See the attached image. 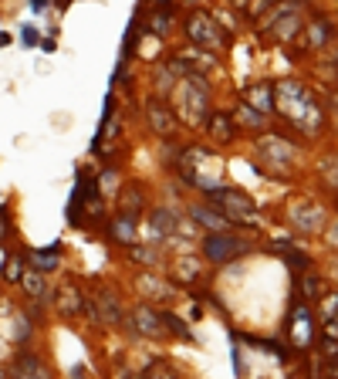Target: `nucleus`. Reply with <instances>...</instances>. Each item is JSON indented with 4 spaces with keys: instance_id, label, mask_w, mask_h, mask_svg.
Returning a JSON list of instances; mask_svg holds the SVG:
<instances>
[{
    "instance_id": "f257e3e1",
    "label": "nucleus",
    "mask_w": 338,
    "mask_h": 379,
    "mask_svg": "<svg viewBox=\"0 0 338 379\" xmlns=\"http://www.w3.org/2000/svg\"><path fill=\"white\" fill-rule=\"evenodd\" d=\"M274 112L284 115L288 122H295L301 133H318L321 122H325V112L315 105V98L295 81L274 85Z\"/></svg>"
},
{
    "instance_id": "f03ea898",
    "label": "nucleus",
    "mask_w": 338,
    "mask_h": 379,
    "mask_svg": "<svg viewBox=\"0 0 338 379\" xmlns=\"http://www.w3.org/2000/svg\"><path fill=\"white\" fill-rule=\"evenodd\" d=\"M176 112L189 126H200L207 119L210 112L207 75H183V81L176 85Z\"/></svg>"
},
{
    "instance_id": "7ed1b4c3",
    "label": "nucleus",
    "mask_w": 338,
    "mask_h": 379,
    "mask_svg": "<svg viewBox=\"0 0 338 379\" xmlns=\"http://www.w3.org/2000/svg\"><path fill=\"white\" fill-rule=\"evenodd\" d=\"M220 170H224L220 159L207 149H183V156H180V173H183V180L193 183V187H200V190L217 187Z\"/></svg>"
},
{
    "instance_id": "20e7f679",
    "label": "nucleus",
    "mask_w": 338,
    "mask_h": 379,
    "mask_svg": "<svg viewBox=\"0 0 338 379\" xmlns=\"http://www.w3.org/2000/svg\"><path fill=\"white\" fill-rule=\"evenodd\" d=\"M210 200L213 204H220V210L227 213V220L230 224H247V227H257L261 224V213H257V207L247 200L244 193H237V190H207Z\"/></svg>"
},
{
    "instance_id": "39448f33",
    "label": "nucleus",
    "mask_w": 338,
    "mask_h": 379,
    "mask_svg": "<svg viewBox=\"0 0 338 379\" xmlns=\"http://www.w3.org/2000/svg\"><path fill=\"white\" fill-rule=\"evenodd\" d=\"M244 251H247L244 241L234 237V234H227V230H210L207 241H203V254H207L213 265H227L230 258H237Z\"/></svg>"
},
{
    "instance_id": "423d86ee",
    "label": "nucleus",
    "mask_w": 338,
    "mask_h": 379,
    "mask_svg": "<svg viewBox=\"0 0 338 379\" xmlns=\"http://www.w3.org/2000/svg\"><path fill=\"white\" fill-rule=\"evenodd\" d=\"M187 34H189V41L196 44V48H213L217 41L220 44H227V34L217 27V20L210 18V14H203V11H193L187 18Z\"/></svg>"
},
{
    "instance_id": "0eeeda50",
    "label": "nucleus",
    "mask_w": 338,
    "mask_h": 379,
    "mask_svg": "<svg viewBox=\"0 0 338 379\" xmlns=\"http://www.w3.org/2000/svg\"><path fill=\"white\" fill-rule=\"evenodd\" d=\"M146 119H149V129L156 135H173L176 133V122H173V115H169V109L159 102V98H149L146 102Z\"/></svg>"
},
{
    "instance_id": "6e6552de",
    "label": "nucleus",
    "mask_w": 338,
    "mask_h": 379,
    "mask_svg": "<svg viewBox=\"0 0 338 379\" xmlns=\"http://www.w3.org/2000/svg\"><path fill=\"white\" fill-rule=\"evenodd\" d=\"M132 322H135V328L142 332V335H149V339H159L166 328H163V315H156L149 305H139L135 308V315H132Z\"/></svg>"
},
{
    "instance_id": "1a4fd4ad",
    "label": "nucleus",
    "mask_w": 338,
    "mask_h": 379,
    "mask_svg": "<svg viewBox=\"0 0 338 379\" xmlns=\"http://www.w3.org/2000/svg\"><path fill=\"white\" fill-rule=\"evenodd\" d=\"M189 217H193L196 224H203L207 230H227L230 227V220H227L224 210H210L207 204H193V207H189Z\"/></svg>"
},
{
    "instance_id": "9d476101",
    "label": "nucleus",
    "mask_w": 338,
    "mask_h": 379,
    "mask_svg": "<svg viewBox=\"0 0 338 379\" xmlns=\"http://www.w3.org/2000/svg\"><path fill=\"white\" fill-rule=\"evenodd\" d=\"M244 102L250 105V109H257L261 115H271V112H274V88H271L267 81H261V85L247 88V92H244Z\"/></svg>"
},
{
    "instance_id": "9b49d317",
    "label": "nucleus",
    "mask_w": 338,
    "mask_h": 379,
    "mask_svg": "<svg viewBox=\"0 0 338 379\" xmlns=\"http://www.w3.org/2000/svg\"><path fill=\"white\" fill-rule=\"evenodd\" d=\"M291 339L298 342V345H308L311 342V315H308L304 305H298L291 312Z\"/></svg>"
},
{
    "instance_id": "f8f14e48",
    "label": "nucleus",
    "mask_w": 338,
    "mask_h": 379,
    "mask_svg": "<svg viewBox=\"0 0 338 379\" xmlns=\"http://www.w3.org/2000/svg\"><path fill=\"white\" fill-rule=\"evenodd\" d=\"M58 308L68 315V319H75V315H81V308H85V298L78 295L75 284H65L61 291H58Z\"/></svg>"
},
{
    "instance_id": "ddd939ff",
    "label": "nucleus",
    "mask_w": 338,
    "mask_h": 379,
    "mask_svg": "<svg viewBox=\"0 0 338 379\" xmlns=\"http://www.w3.org/2000/svg\"><path fill=\"white\" fill-rule=\"evenodd\" d=\"M115 241H122V244H135V217L132 213H119L112 224H109Z\"/></svg>"
},
{
    "instance_id": "4468645a",
    "label": "nucleus",
    "mask_w": 338,
    "mask_h": 379,
    "mask_svg": "<svg viewBox=\"0 0 338 379\" xmlns=\"http://www.w3.org/2000/svg\"><path fill=\"white\" fill-rule=\"evenodd\" d=\"M207 129H210V135H213V139H220V142H230V139H234V126H230L227 112H210Z\"/></svg>"
},
{
    "instance_id": "2eb2a0df",
    "label": "nucleus",
    "mask_w": 338,
    "mask_h": 379,
    "mask_svg": "<svg viewBox=\"0 0 338 379\" xmlns=\"http://www.w3.org/2000/svg\"><path fill=\"white\" fill-rule=\"evenodd\" d=\"M149 230L156 234V237H159V234L169 237V234H176V217H173L169 210H152L149 213Z\"/></svg>"
},
{
    "instance_id": "dca6fc26",
    "label": "nucleus",
    "mask_w": 338,
    "mask_h": 379,
    "mask_svg": "<svg viewBox=\"0 0 338 379\" xmlns=\"http://www.w3.org/2000/svg\"><path fill=\"white\" fill-rule=\"evenodd\" d=\"M95 305H98V322H109V325L119 322V302H115V295H109V291H98Z\"/></svg>"
},
{
    "instance_id": "f3484780",
    "label": "nucleus",
    "mask_w": 338,
    "mask_h": 379,
    "mask_svg": "<svg viewBox=\"0 0 338 379\" xmlns=\"http://www.w3.org/2000/svg\"><path fill=\"white\" fill-rule=\"evenodd\" d=\"M261 152H267L271 159H278L281 166H291V159H295V152L288 149V146H284V142H281V139H278V135H271V139H264V142H261Z\"/></svg>"
},
{
    "instance_id": "a211bd4d",
    "label": "nucleus",
    "mask_w": 338,
    "mask_h": 379,
    "mask_svg": "<svg viewBox=\"0 0 338 379\" xmlns=\"http://www.w3.org/2000/svg\"><path fill=\"white\" fill-rule=\"evenodd\" d=\"M14 376H48V369H44V366H41L31 352H20L18 366H14Z\"/></svg>"
},
{
    "instance_id": "6ab92c4d",
    "label": "nucleus",
    "mask_w": 338,
    "mask_h": 379,
    "mask_svg": "<svg viewBox=\"0 0 338 379\" xmlns=\"http://www.w3.org/2000/svg\"><path fill=\"white\" fill-rule=\"evenodd\" d=\"M58 247H61V244H51L48 251H34V254H31V261L38 265L41 274H44V271H55V267H58Z\"/></svg>"
},
{
    "instance_id": "aec40b11",
    "label": "nucleus",
    "mask_w": 338,
    "mask_h": 379,
    "mask_svg": "<svg viewBox=\"0 0 338 379\" xmlns=\"http://www.w3.org/2000/svg\"><path fill=\"white\" fill-rule=\"evenodd\" d=\"M325 41H332V24H328V20H315V24L308 27V44H311V48H321Z\"/></svg>"
},
{
    "instance_id": "412c9836",
    "label": "nucleus",
    "mask_w": 338,
    "mask_h": 379,
    "mask_svg": "<svg viewBox=\"0 0 338 379\" xmlns=\"http://www.w3.org/2000/svg\"><path fill=\"white\" fill-rule=\"evenodd\" d=\"M142 207H146V193H142V190H135V187H129V190H126V197H122V213H132V217H135Z\"/></svg>"
},
{
    "instance_id": "4be33fe9",
    "label": "nucleus",
    "mask_w": 338,
    "mask_h": 379,
    "mask_svg": "<svg viewBox=\"0 0 338 379\" xmlns=\"http://www.w3.org/2000/svg\"><path fill=\"white\" fill-rule=\"evenodd\" d=\"M176 278H180V281H187V284L200 281V265H196V261H189V258H180V261H176Z\"/></svg>"
},
{
    "instance_id": "5701e85b",
    "label": "nucleus",
    "mask_w": 338,
    "mask_h": 379,
    "mask_svg": "<svg viewBox=\"0 0 338 379\" xmlns=\"http://www.w3.org/2000/svg\"><path fill=\"white\" fill-rule=\"evenodd\" d=\"M20 284H24V291H27L31 298H41V295H44V278H41V271L20 274Z\"/></svg>"
},
{
    "instance_id": "b1692460",
    "label": "nucleus",
    "mask_w": 338,
    "mask_h": 379,
    "mask_svg": "<svg viewBox=\"0 0 338 379\" xmlns=\"http://www.w3.org/2000/svg\"><path fill=\"white\" fill-rule=\"evenodd\" d=\"M264 119H267V115H261L257 109H250L247 102L241 105V112H237V122H244V126H250V129H261Z\"/></svg>"
},
{
    "instance_id": "393cba45",
    "label": "nucleus",
    "mask_w": 338,
    "mask_h": 379,
    "mask_svg": "<svg viewBox=\"0 0 338 379\" xmlns=\"http://www.w3.org/2000/svg\"><path fill=\"white\" fill-rule=\"evenodd\" d=\"M139 284H142V291H146V295H159V298H163V295H166V298L173 295V288H169L166 281H156L152 274H142V281H139Z\"/></svg>"
},
{
    "instance_id": "a878e982",
    "label": "nucleus",
    "mask_w": 338,
    "mask_h": 379,
    "mask_svg": "<svg viewBox=\"0 0 338 379\" xmlns=\"http://www.w3.org/2000/svg\"><path fill=\"white\" fill-rule=\"evenodd\" d=\"M295 217L301 220V230H318V224H315V220H318V210L315 207H304L301 213H295Z\"/></svg>"
},
{
    "instance_id": "bb28decb",
    "label": "nucleus",
    "mask_w": 338,
    "mask_h": 379,
    "mask_svg": "<svg viewBox=\"0 0 338 379\" xmlns=\"http://www.w3.org/2000/svg\"><path fill=\"white\" fill-rule=\"evenodd\" d=\"M20 274H24V261H20V258H11L7 267H4V278H7V281H20Z\"/></svg>"
},
{
    "instance_id": "cd10ccee",
    "label": "nucleus",
    "mask_w": 338,
    "mask_h": 379,
    "mask_svg": "<svg viewBox=\"0 0 338 379\" xmlns=\"http://www.w3.org/2000/svg\"><path fill=\"white\" fill-rule=\"evenodd\" d=\"M132 261H139V265H156L159 254H156V251H146V247H132Z\"/></svg>"
},
{
    "instance_id": "c85d7f7f",
    "label": "nucleus",
    "mask_w": 338,
    "mask_h": 379,
    "mask_svg": "<svg viewBox=\"0 0 338 379\" xmlns=\"http://www.w3.org/2000/svg\"><path fill=\"white\" fill-rule=\"evenodd\" d=\"M149 31H152V34H159V38H163V34H166V31H169V18H166V14H163V11H159V14H152V20H149Z\"/></svg>"
},
{
    "instance_id": "c756f323",
    "label": "nucleus",
    "mask_w": 338,
    "mask_h": 379,
    "mask_svg": "<svg viewBox=\"0 0 338 379\" xmlns=\"http://www.w3.org/2000/svg\"><path fill=\"white\" fill-rule=\"evenodd\" d=\"M318 291H321L318 278H315V274H304V295H311V298H315V295H318Z\"/></svg>"
},
{
    "instance_id": "7c9ffc66",
    "label": "nucleus",
    "mask_w": 338,
    "mask_h": 379,
    "mask_svg": "<svg viewBox=\"0 0 338 379\" xmlns=\"http://www.w3.org/2000/svg\"><path fill=\"white\" fill-rule=\"evenodd\" d=\"M271 4H274V0H254V4L247 7V14H250V18H257V14H261V11H267Z\"/></svg>"
},
{
    "instance_id": "2f4dec72",
    "label": "nucleus",
    "mask_w": 338,
    "mask_h": 379,
    "mask_svg": "<svg viewBox=\"0 0 338 379\" xmlns=\"http://www.w3.org/2000/svg\"><path fill=\"white\" fill-rule=\"evenodd\" d=\"M321 312H325V315H328V319H332V315H335V312H338V298H335V295H332V298H325V302H321Z\"/></svg>"
},
{
    "instance_id": "473e14b6",
    "label": "nucleus",
    "mask_w": 338,
    "mask_h": 379,
    "mask_svg": "<svg viewBox=\"0 0 338 379\" xmlns=\"http://www.w3.org/2000/svg\"><path fill=\"white\" fill-rule=\"evenodd\" d=\"M20 41H24V44H38V27H24V31H20Z\"/></svg>"
},
{
    "instance_id": "72a5a7b5",
    "label": "nucleus",
    "mask_w": 338,
    "mask_h": 379,
    "mask_svg": "<svg viewBox=\"0 0 338 379\" xmlns=\"http://www.w3.org/2000/svg\"><path fill=\"white\" fill-rule=\"evenodd\" d=\"M325 335H328V339H338V312L332 315V322H328V328H325Z\"/></svg>"
},
{
    "instance_id": "f704fd0d",
    "label": "nucleus",
    "mask_w": 338,
    "mask_h": 379,
    "mask_svg": "<svg viewBox=\"0 0 338 379\" xmlns=\"http://www.w3.org/2000/svg\"><path fill=\"white\" fill-rule=\"evenodd\" d=\"M4 234H7V220L0 217V237H4Z\"/></svg>"
},
{
    "instance_id": "c9c22d12",
    "label": "nucleus",
    "mask_w": 338,
    "mask_h": 379,
    "mask_svg": "<svg viewBox=\"0 0 338 379\" xmlns=\"http://www.w3.org/2000/svg\"><path fill=\"white\" fill-rule=\"evenodd\" d=\"M4 44H11V38H7V34H0V48H4Z\"/></svg>"
},
{
    "instance_id": "e433bc0d",
    "label": "nucleus",
    "mask_w": 338,
    "mask_h": 379,
    "mask_svg": "<svg viewBox=\"0 0 338 379\" xmlns=\"http://www.w3.org/2000/svg\"><path fill=\"white\" fill-rule=\"evenodd\" d=\"M234 4H237V7H244V0H234Z\"/></svg>"
}]
</instances>
